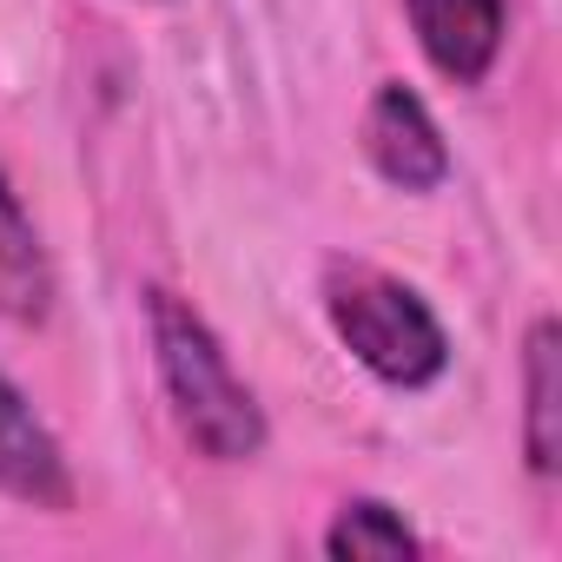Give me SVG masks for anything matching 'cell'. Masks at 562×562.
<instances>
[{"mask_svg": "<svg viewBox=\"0 0 562 562\" xmlns=\"http://www.w3.org/2000/svg\"><path fill=\"white\" fill-rule=\"evenodd\" d=\"M54 299H60V278H54L47 238H41L34 212L21 205L14 172L0 166V318L41 331L54 318Z\"/></svg>", "mask_w": 562, "mask_h": 562, "instance_id": "obj_6", "label": "cell"}, {"mask_svg": "<svg viewBox=\"0 0 562 562\" xmlns=\"http://www.w3.org/2000/svg\"><path fill=\"white\" fill-rule=\"evenodd\" d=\"M522 463L536 483L562 470V325L549 312L522 331Z\"/></svg>", "mask_w": 562, "mask_h": 562, "instance_id": "obj_7", "label": "cell"}, {"mask_svg": "<svg viewBox=\"0 0 562 562\" xmlns=\"http://www.w3.org/2000/svg\"><path fill=\"white\" fill-rule=\"evenodd\" d=\"M146 345H153V371L179 437L205 463H258L271 443V424L258 391L232 371V351L212 331V318L172 285H146Z\"/></svg>", "mask_w": 562, "mask_h": 562, "instance_id": "obj_1", "label": "cell"}, {"mask_svg": "<svg viewBox=\"0 0 562 562\" xmlns=\"http://www.w3.org/2000/svg\"><path fill=\"white\" fill-rule=\"evenodd\" d=\"M318 549L331 562H397V555H424V536L411 529V516L384 496H345L318 536Z\"/></svg>", "mask_w": 562, "mask_h": 562, "instance_id": "obj_8", "label": "cell"}, {"mask_svg": "<svg viewBox=\"0 0 562 562\" xmlns=\"http://www.w3.org/2000/svg\"><path fill=\"white\" fill-rule=\"evenodd\" d=\"M331 338L391 391H430L450 371V331L417 285L371 258H331L318 278Z\"/></svg>", "mask_w": 562, "mask_h": 562, "instance_id": "obj_2", "label": "cell"}, {"mask_svg": "<svg viewBox=\"0 0 562 562\" xmlns=\"http://www.w3.org/2000/svg\"><path fill=\"white\" fill-rule=\"evenodd\" d=\"M0 496L41 509V516H67L80 503V476L67 443L54 437V424L34 411V397L0 371Z\"/></svg>", "mask_w": 562, "mask_h": 562, "instance_id": "obj_4", "label": "cell"}, {"mask_svg": "<svg viewBox=\"0 0 562 562\" xmlns=\"http://www.w3.org/2000/svg\"><path fill=\"white\" fill-rule=\"evenodd\" d=\"M404 21L450 87H483L509 41V0H404Z\"/></svg>", "mask_w": 562, "mask_h": 562, "instance_id": "obj_5", "label": "cell"}, {"mask_svg": "<svg viewBox=\"0 0 562 562\" xmlns=\"http://www.w3.org/2000/svg\"><path fill=\"white\" fill-rule=\"evenodd\" d=\"M358 139H364V159L384 186L397 192H437L450 179V146H443V126L437 113L424 106L417 87L404 80H378L371 100H364V120H358Z\"/></svg>", "mask_w": 562, "mask_h": 562, "instance_id": "obj_3", "label": "cell"}]
</instances>
